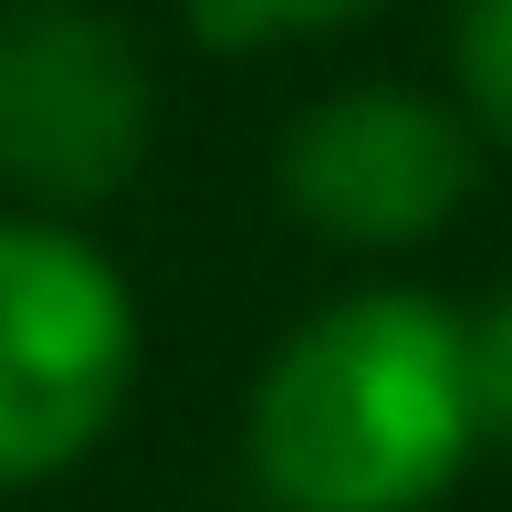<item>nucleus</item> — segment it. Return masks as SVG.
Wrapping results in <instances>:
<instances>
[{
	"instance_id": "423d86ee",
	"label": "nucleus",
	"mask_w": 512,
	"mask_h": 512,
	"mask_svg": "<svg viewBox=\"0 0 512 512\" xmlns=\"http://www.w3.org/2000/svg\"><path fill=\"white\" fill-rule=\"evenodd\" d=\"M450 63H460V95L492 136H512V0H460V32H450Z\"/></svg>"
},
{
	"instance_id": "20e7f679",
	"label": "nucleus",
	"mask_w": 512,
	"mask_h": 512,
	"mask_svg": "<svg viewBox=\"0 0 512 512\" xmlns=\"http://www.w3.org/2000/svg\"><path fill=\"white\" fill-rule=\"evenodd\" d=\"M471 178L481 147L460 105L418 95V84H345L283 136V209L345 251H408L450 230Z\"/></svg>"
},
{
	"instance_id": "7ed1b4c3",
	"label": "nucleus",
	"mask_w": 512,
	"mask_h": 512,
	"mask_svg": "<svg viewBox=\"0 0 512 512\" xmlns=\"http://www.w3.org/2000/svg\"><path fill=\"white\" fill-rule=\"evenodd\" d=\"M157 147V84L126 21L84 0L0 11V178L42 209L115 199Z\"/></svg>"
},
{
	"instance_id": "0eeeda50",
	"label": "nucleus",
	"mask_w": 512,
	"mask_h": 512,
	"mask_svg": "<svg viewBox=\"0 0 512 512\" xmlns=\"http://www.w3.org/2000/svg\"><path fill=\"white\" fill-rule=\"evenodd\" d=\"M471 387H481V439H512V283L492 314H471Z\"/></svg>"
},
{
	"instance_id": "f03ea898",
	"label": "nucleus",
	"mask_w": 512,
	"mask_h": 512,
	"mask_svg": "<svg viewBox=\"0 0 512 512\" xmlns=\"http://www.w3.org/2000/svg\"><path fill=\"white\" fill-rule=\"evenodd\" d=\"M136 387V293L63 220H0V492L74 471Z\"/></svg>"
},
{
	"instance_id": "39448f33",
	"label": "nucleus",
	"mask_w": 512,
	"mask_h": 512,
	"mask_svg": "<svg viewBox=\"0 0 512 512\" xmlns=\"http://www.w3.org/2000/svg\"><path fill=\"white\" fill-rule=\"evenodd\" d=\"M398 11V0H189V32L209 53H272V42H324L356 21Z\"/></svg>"
},
{
	"instance_id": "f257e3e1",
	"label": "nucleus",
	"mask_w": 512,
	"mask_h": 512,
	"mask_svg": "<svg viewBox=\"0 0 512 512\" xmlns=\"http://www.w3.org/2000/svg\"><path fill=\"white\" fill-rule=\"evenodd\" d=\"M471 450V314L408 283L304 314L251 387V471L283 512H429Z\"/></svg>"
}]
</instances>
